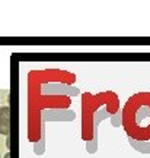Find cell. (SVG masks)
Here are the masks:
<instances>
[{"instance_id": "cell-2", "label": "cell", "mask_w": 150, "mask_h": 158, "mask_svg": "<svg viewBox=\"0 0 150 158\" xmlns=\"http://www.w3.org/2000/svg\"><path fill=\"white\" fill-rule=\"evenodd\" d=\"M5 158H10V154L7 152V154H6V155H5Z\"/></svg>"}, {"instance_id": "cell-1", "label": "cell", "mask_w": 150, "mask_h": 158, "mask_svg": "<svg viewBox=\"0 0 150 158\" xmlns=\"http://www.w3.org/2000/svg\"><path fill=\"white\" fill-rule=\"evenodd\" d=\"M10 133V108L0 107V135L9 136Z\"/></svg>"}]
</instances>
